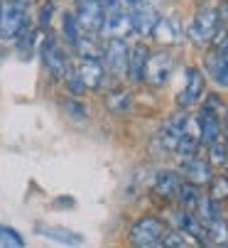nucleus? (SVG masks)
Instances as JSON below:
<instances>
[{
    "instance_id": "obj_1",
    "label": "nucleus",
    "mask_w": 228,
    "mask_h": 248,
    "mask_svg": "<svg viewBox=\"0 0 228 248\" xmlns=\"http://www.w3.org/2000/svg\"><path fill=\"white\" fill-rule=\"evenodd\" d=\"M218 30H221V13L216 8L201 5L194 13L189 27H186V40L192 42V45H197V47H206L209 49V45L216 37Z\"/></svg>"
},
{
    "instance_id": "obj_2",
    "label": "nucleus",
    "mask_w": 228,
    "mask_h": 248,
    "mask_svg": "<svg viewBox=\"0 0 228 248\" xmlns=\"http://www.w3.org/2000/svg\"><path fill=\"white\" fill-rule=\"evenodd\" d=\"M172 226L162 217H157V214H142L135 221H130V226H128V241H130L133 248L145 246V243H157V241L165 238V233Z\"/></svg>"
},
{
    "instance_id": "obj_3",
    "label": "nucleus",
    "mask_w": 228,
    "mask_h": 248,
    "mask_svg": "<svg viewBox=\"0 0 228 248\" xmlns=\"http://www.w3.org/2000/svg\"><path fill=\"white\" fill-rule=\"evenodd\" d=\"M206 96V74L201 72V66H186L184 72V86L179 89L174 103L179 111H189L199 106Z\"/></svg>"
},
{
    "instance_id": "obj_4",
    "label": "nucleus",
    "mask_w": 228,
    "mask_h": 248,
    "mask_svg": "<svg viewBox=\"0 0 228 248\" xmlns=\"http://www.w3.org/2000/svg\"><path fill=\"white\" fill-rule=\"evenodd\" d=\"M27 25V8L15 0H3V15H0V40H17Z\"/></svg>"
},
{
    "instance_id": "obj_5",
    "label": "nucleus",
    "mask_w": 228,
    "mask_h": 248,
    "mask_svg": "<svg viewBox=\"0 0 228 248\" xmlns=\"http://www.w3.org/2000/svg\"><path fill=\"white\" fill-rule=\"evenodd\" d=\"M101 62L116 79H128V62H130V47L125 40H106Z\"/></svg>"
},
{
    "instance_id": "obj_6",
    "label": "nucleus",
    "mask_w": 228,
    "mask_h": 248,
    "mask_svg": "<svg viewBox=\"0 0 228 248\" xmlns=\"http://www.w3.org/2000/svg\"><path fill=\"white\" fill-rule=\"evenodd\" d=\"M172 72H174V57L169 52H152L145 69V84L152 89H162L169 84Z\"/></svg>"
},
{
    "instance_id": "obj_7",
    "label": "nucleus",
    "mask_w": 228,
    "mask_h": 248,
    "mask_svg": "<svg viewBox=\"0 0 228 248\" xmlns=\"http://www.w3.org/2000/svg\"><path fill=\"white\" fill-rule=\"evenodd\" d=\"M172 229L182 231L186 238H192L199 248L209 246V236H206V226L197 219L194 211H186V209H174L172 211Z\"/></svg>"
},
{
    "instance_id": "obj_8",
    "label": "nucleus",
    "mask_w": 228,
    "mask_h": 248,
    "mask_svg": "<svg viewBox=\"0 0 228 248\" xmlns=\"http://www.w3.org/2000/svg\"><path fill=\"white\" fill-rule=\"evenodd\" d=\"M179 174L184 177V182L194 185V187H209L211 177H213V165L209 162V157H192L184 160L179 165Z\"/></svg>"
},
{
    "instance_id": "obj_9",
    "label": "nucleus",
    "mask_w": 228,
    "mask_h": 248,
    "mask_svg": "<svg viewBox=\"0 0 228 248\" xmlns=\"http://www.w3.org/2000/svg\"><path fill=\"white\" fill-rule=\"evenodd\" d=\"M201 72H204L218 89H228V52L206 49V54H204V59H201Z\"/></svg>"
},
{
    "instance_id": "obj_10",
    "label": "nucleus",
    "mask_w": 228,
    "mask_h": 248,
    "mask_svg": "<svg viewBox=\"0 0 228 248\" xmlns=\"http://www.w3.org/2000/svg\"><path fill=\"white\" fill-rule=\"evenodd\" d=\"M42 62H45L47 72H49L54 79H61V81H64V77H66V72H69L71 64H69L64 49L59 47V42L52 37V34L42 42Z\"/></svg>"
},
{
    "instance_id": "obj_11",
    "label": "nucleus",
    "mask_w": 228,
    "mask_h": 248,
    "mask_svg": "<svg viewBox=\"0 0 228 248\" xmlns=\"http://www.w3.org/2000/svg\"><path fill=\"white\" fill-rule=\"evenodd\" d=\"M76 20L79 27L89 34H96L103 30L106 22V10L96 3V0H84V3H76Z\"/></svg>"
},
{
    "instance_id": "obj_12",
    "label": "nucleus",
    "mask_w": 228,
    "mask_h": 248,
    "mask_svg": "<svg viewBox=\"0 0 228 248\" xmlns=\"http://www.w3.org/2000/svg\"><path fill=\"white\" fill-rule=\"evenodd\" d=\"M130 25H133V34H140V37H150L152 32L157 30L162 15L155 10V5H140V8H130Z\"/></svg>"
},
{
    "instance_id": "obj_13",
    "label": "nucleus",
    "mask_w": 228,
    "mask_h": 248,
    "mask_svg": "<svg viewBox=\"0 0 228 248\" xmlns=\"http://www.w3.org/2000/svg\"><path fill=\"white\" fill-rule=\"evenodd\" d=\"M101 34H103V37H108V40H125V37H130V34H133L130 15L123 13L121 8L108 10V13H106V22H103Z\"/></svg>"
},
{
    "instance_id": "obj_14",
    "label": "nucleus",
    "mask_w": 228,
    "mask_h": 248,
    "mask_svg": "<svg viewBox=\"0 0 228 248\" xmlns=\"http://www.w3.org/2000/svg\"><path fill=\"white\" fill-rule=\"evenodd\" d=\"M184 182V177L179 174V170H160L152 180V192L160 199H177L179 187Z\"/></svg>"
},
{
    "instance_id": "obj_15",
    "label": "nucleus",
    "mask_w": 228,
    "mask_h": 248,
    "mask_svg": "<svg viewBox=\"0 0 228 248\" xmlns=\"http://www.w3.org/2000/svg\"><path fill=\"white\" fill-rule=\"evenodd\" d=\"M150 47L145 42H135L130 47V62H128V81L130 84H142L145 81V69L150 62Z\"/></svg>"
},
{
    "instance_id": "obj_16",
    "label": "nucleus",
    "mask_w": 228,
    "mask_h": 248,
    "mask_svg": "<svg viewBox=\"0 0 228 248\" xmlns=\"http://www.w3.org/2000/svg\"><path fill=\"white\" fill-rule=\"evenodd\" d=\"M103 103L113 116H125L133 108V91L125 86H116L103 96Z\"/></svg>"
},
{
    "instance_id": "obj_17",
    "label": "nucleus",
    "mask_w": 228,
    "mask_h": 248,
    "mask_svg": "<svg viewBox=\"0 0 228 248\" xmlns=\"http://www.w3.org/2000/svg\"><path fill=\"white\" fill-rule=\"evenodd\" d=\"M79 74H81V81H84L86 89L98 91L103 86V79H106V66H103L101 59H81Z\"/></svg>"
},
{
    "instance_id": "obj_18",
    "label": "nucleus",
    "mask_w": 228,
    "mask_h": 248,
    "mask_svg": "<svg viewBox=\"0 0 228 248\" xmlns=\"http://www.w3.org/2000/svg\"><path fill=\"white\" fill-rule=\"evenodd\" d=\"M34 229H37V233H40V236H47V238H52V241H57V243H61V246H81V243H84V236H81V233H76V231H71V229H64V226L37 224Z\"/></svg>"
},
{
    "instance_id": "obj_19",
    "label": "nucleus",
    "mask_w": 228,
    "mask_h": 248,
    "mask_svg": "<svg viewBox=\"0 0 228 248\" xmlns=\"http://www.w3.org/2000/svg\"><path fill=\"white\" fill-rule=\"evenodd\" d=\"M223 138V121L213 116H199V143L204 148L218 143Z\"/></svg>"
},
{
    "instance_id": "obj_20",
    "label": "nucleus",
    "mask_w": 228,
    "mask_h": 248,
    "mask_svg": "<svg viewBox=\"0 0 228 248\" xmlns=\"http://www.w3.org/2000/svg\"><path fill=\"white\" fill-rule=\"evenodd\" d=\"M152 37H155L160 45H179L182 40V30H179V20L177 17H162L157 30L152 32Z\"/></svg>"
},
{
    "instance_id": "obj_21",
    "label": "nucleus",
    "mask_w": 228,
    "mask_h": 248,
    "mask_svg": "<svg viewBox=\"0 0 228 248\" xmlns=\"http://www.w3.org/2000/svg\"><path fill=\"white\" fill-rule=\"evenodd\" d=\"M194 214H197V219H199L204 226L223 217V214H221V204L213 202L209 194H201V197H199V202H197V206H194Z\"/></svg>"
},
{
    "instance_id": "obj_22",
    "label": "nucleus",
    "mask_w": 228,
    "mask_h": 248,
    "mask_svg": "<svg viewBox=\"0 0 228 248\" xmlns=\"http://www.w3.org/2000/svg\"><path fill=\"white\" fill-rule=\"evenodd\" d=\"M199 106H201L199 116H213V118H221V121H223V113H226V101H223V96H221V93L209 91Z\"/></svg>"
},
{
    "instance_id": "obj_23",
    "label": "nucleus",
    "mask_w": 228,
    "mask_h": 248,
    "mask_svg": "<svg viewBox=\"0 0 228 248\" xmlns=\"http://www.w3.org/2000/svg\"><path fill=\"white\" fill-rule=\"evenodd\" d=\"M79 20H76V13H64L61 15V34H64V40H66V45L74 49L76 45H79V40H81V34H79Z\"/></svg>"
},
{
    "instance_id": "obj_24",
    "label": "nucleus",
    "mask_w": 228,
    "mask_h": 248,
    "mask_svg": "<svg viewBox=\"0 0 228 248\" xmlns=\"http://www.w3.org/2000/svg\"><path fill=\"white\" fill-rule=\"evenodd\" d=\"M206 194H209L213 202H218V204L228 202V170H226V172H216V174L211 177Z\"/></svg>"
},
{
    "instance_id": "obj_25",
    "label": "nucleus",
    "mask_w": 228,
    "mask_h": 248,
    "mask_svg": "<svg viewBox=\"0 0 228 248\" xmlns=\"http://www.w3.org/2000/svg\"><path fill=\"white\" fill-rule=\"evenodd\" d=\"M199 148H201V143H199V135H182V138H179V143H177L174 155L184 162V160L199 157Z\"/></svg>"
},
{
    "instance_id": "obj_26",
    "label": "nucleus",
    "mask_w": 228,
    "mask_h": 248,
    "mask_svg": "<svg viewBox=\"0 0 228 248\" xmlns=\"http://www.w3.org/2000/svg\"><path fill=\"white\" fill-rule=\"evenodd\" d=\"M206 236L211 246H223L228 243V219H216L211 224H206Z\"/></svg>"
},
{
    "instance_id": "obj_27",
    "label": "nucleus",
    "mask_w": 228,
    "mask_h": 248,
    "mask_svg": "<svg viewBox=\"0 0 228 248\" xmlns=\"http://www.w3.org/2000/svg\"><path fill=\"white\" fill-rule=\"evenodd\" d=\"M199 197H201L199 187H194V185H189V182H182V187H179V194H177L179 209H186V211H194V206H197Z\"/></svg>"
},
{
    "instance_id": "obj_28",
    "label": "nucleus",
    "mask_w": 228,
    "mask_h": 248,
    "mask_svg": "<svg viewBox=\"0 0 228 248\" xmlns=\"http://www.w3.org/2000/svg\"><path fill=\"white\" fill-rule=\"evenodd\" d=\"M74 52L79 54L81 59H101L103 47H98L93 37H81V40H79V45L74 47Z\"/></svg>"
},
{
    "instance_id": "obj_29",
    "label": "nucleus",
    "mask_w": 228,
    "mask_h": 248,
    "mask_svg": "<svg viewBox=\"0 0 228 248\" xmlns=\"http://www.w3.org/2000/svg\"><path fill=\"white\" fill-rule=\"evenodd\" d=\"M15 45H17V52L22 54V59H30V54H32V49H34V45H37V30L25 27V32L15 40Z\"/></svg>"
},
{
    "instance_id": "obj_30",
    "label": "nucleus",
    "mask_w": 228,
    "mask_h": 248,
    "mask_svg": "<svg viewBox=\"0 0 228 248\" xmlns=\"http://www.w3.org/2000/svg\"><path fill=\"white\" fill-rule=\"evenodd\" d=\"M0 246H3V248H25V238L13 226H3V224H0Z\"/></svg>"
},
{
    "instance_id": "obj_31",
    "label": "nucleus",
    "mask_w": 228,
    "mask_h": 248,
    "mask_svg": "<svg viewBox=\"0 0 228 248\" xmlns=\"http://www.w3.org/2000/svg\"><path fill=\"white\" fill-rule=\"evenodd\" d=\"M64 84H66V89H69L71 96H81L86 91V86L81 81V74H79V66H69V72L64 77Z\"/></svg>"
},
{
    "instance_id": "obj_32",
    "label": "nucleus",
    "mask_w": 228,
    "mask_h": 248,
    "mask_svg": "<svg viewBox=\"0 0 228 248\" xmlns=\"http://www.w3.org/2000/svg\"><path fill=\"white\" fill-rule=\"evenodd\" d=\"M206 150H209V162L211 165H218V167H226L228 165V145L223 143V138L218 140V143L209 145Z\"/></svg>"
},
{
    "instance_id": "obj_33",
    "label": "nucleus",
    "mask_w": 228,
    "mask_h": 248,
    "mask_svg": "<svg viewBox=\"0 0 228 248\" xmlns=\"http://www.w3.org/2000/svg\"><path fill=\"white\" fill-rule=\"evenodd\" d=\"M64 111L69 113V116H74V118H79V121H84L86 116H89V111H86V106L79 101V98H66L64 103Z\"/></svg>"
},
{
    "instance_id": "obj_34",
    "label": "nucleus",
    "mask_w": 228,
    "mask_h": 248,
    "mask_svg": "<svg viewBox=\"0 0 228 248\" xmlns=\"http://www.w3.org/2000/svg\"><path fill=\"white\" fill-rule=\"evenodd\" d=\"M52 15H54V3L52 0H45V3L40 5V13H37V25L49 27L52 25Z\"/></svg>"
},
{
    "instance_id": "obj_35",
    "label": "nucleus",
    "mask_w": 228,
    "mask_h": 248,
    "mask_svg": "<svg viewBox=\"0 0 228 248\" xmlns=\"http://www.w3.org/2000/svg\"><path fill=\"white\" fill-rule=\"evenodd\" d=\"M96 3L108 13V10H116V8H121V3H118V0H96Z\"/></svg>"
},
{
    "instance_id": "obj_36",
    "label": "nucleus",
    "mask_w": 228,
    "mask_h": 248,
    "mask_svg": "<svg viewBox=\"0 0 228 248\" xmlns=\"http://www.w3.org/2000/svg\"><path fill=\"white\" fill-rule=\"evenodd\" d=\"M157 0H125L128 8H140V5H155Z\"/></svg>"
},
{
    "instance_id": "obj_37",
    "label": "nucleus",
    "mask_w": 228,
    "mask_h": 248,
    "mask_svg": "<svg viewBox=\"0 0 228 248\" xmlns=\"http://www.w3.org/2000/svg\"><path fill=\"white\" fill-rule=\"evenodd\" d=\"M74 204H76V202H74L71 197H57V199H54V206H57V209H61V206H74Z\"/></svg>"
},
{
    "instance_id": "obj_38",
    "label": "nucleus",
    "mask_w": 228,
    "mask_h": 248,
    "mask_svg": "<svg viewBox=\"0 0 228 248\" xmlns=\"http://www.w3.org/2000/svg\"><path fill=\"white\" fill-rule=\"evenodd\" d=\"M137 248H167L162 241H157V243H145V246H137Z\"/></svg>"
},
{
    "instance_id": "obj_39",
    "label": "nucleus",
    "mask_w": 228,
    "mask_h": 248,
    "mask_svg": "<svg viewBox=\"0 0 228 248\" xmlns=\"http://www.w3.org/2000/svg\"><path fill=\"white\" fill-rule=\"evenodd\" d=\"M223 143L228 145V125H223Z\"/></svg>"
},
{
    "instance_id": "obj_40",
    "label": "nucleus",
    "mask_w": 228,
    "mask_h": 248,
    "mask_svg": "<svg viewBox=\"0 0 228 248\" xmlns=\"http://www.w3.org/2000/svg\"><path fill=\"white\" fill-rule=\"evenodd\" d=\"M15 3H20V5H22V8H27V5H30V3H32V0H15Z\"/></svg>"
},
{
    "instance_id": "obj_41",
    "label": "nucleus",
    "mask_w": 228,
    "mask_h": 248,
    "mask_svg": "<svg viewBox=\"0 0 228 248\" xmlns=\"http://www.w3.org/2000/svg\"><path fill=\"white\" fill-rule=\"evenodd\" d=\"M223 121H226V125H228V101H226V113H223Z\"/></svg>"
},
{
    "instance_id": "obj_42",
    "label": "nucleus",
    "mask_w": 228,
    "mask_h": 248,
    "mask_svg": "<svg viewBox=\"0 0 228 248\" xmlns=\"http://www.w3.org/2000/svg\"><path fill=\"white\" fill-rule=\"evenodd\" d=\"M0 15H3V0H0Z\"/></svg>"
},
{
    "instance_id": "obj_43",
    "label": "nucleus",
    "mask_w": 228,
    "mask_h": 248,
    "mask_svg": "<svg viewBox=\"0 0 228 248\" xmlns=\"http://www.w3.org/2000/svg\"><path fill=\"white\" fill-rule=\"evenodd\" d=\"M204 248H218V246H211V243H209V246H204Z\"/></svg>"
},
{
    "instance_id": "obj_44",
    "label": "nucleus",
    "mask_w": 228,
    "mask_h": 248,
    "mask_svg": "<svg viewBox=\"0 0 228 248\" xmlns=\"http://www.w3.org/2000/svg\"><path fill=\"white\" fill-rule=\"evenodd\" d=\"M218 3H223V5H228V0H218Z\"/></svg>"
},
{
    "instance_id": "obj_45",
    "label": "nucleus",
    "mask_w": 228,
    "mask_h": 248,
    "mask_svg": "<svg viewBox=\"0 0 228 248\" xmlns=\"http://www.w3.org/2000/svg\"><path fill=\"white\" fill-rule=\"evenodd\" d=\"M218 248H228V243H223V246H218Z\"/></svg>"
},
{
    "instance_id": "obj_46",
    "label": "nucleus",
    "mask_w": 228,
    "mask_h": 248,
    "mask_svg": "<svg viewBox=\"0 0 228 248\" xmlns=\"http://www.w3.org/2000/svg\"><path fill=\"white\" fill-rule=\"evenodd\" d=\"M76 3H84V0H76Z\"/></svg>"
},
{
    "instance_id": "obj_47",
    "label": "nucleus",
    "mask_w": 228,
    "mask_h": 248,
    "mask_svg": "<svg viewBox=\"0 0 228 248\" xmlns=\"http://www.w3.org/2000/svg\"><path fill=\"white\" fill-rule=\"evenodd\" d=\"M226 167H228V165H226Z\"/></svg>"
}]
</instances>
